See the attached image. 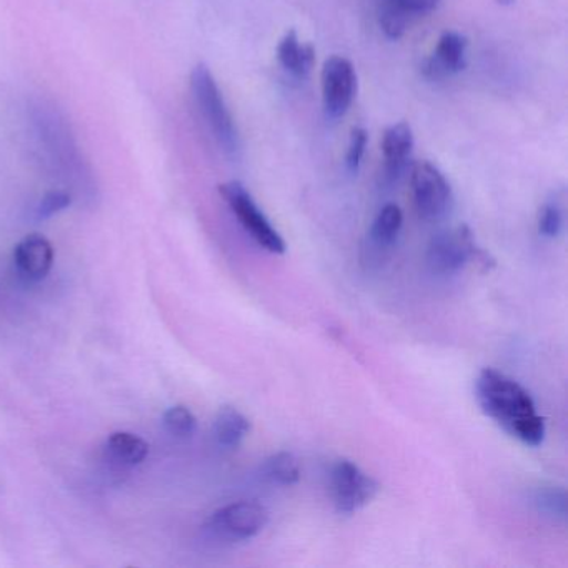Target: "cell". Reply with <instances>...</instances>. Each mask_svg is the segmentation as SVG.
Segmentation results:
<instances>
[{"mask_svg": "<svg viewBox=\"0 0 568 568\" xmlns=\"http://www.w3.org/2000/svg\"><path fill=\"white\" fill-rule=\"evenodd\" d=\"M277 58L285 71L295 78H305L314 68L315 49L311 44H301L297 32L288 31L278 44Z\"/></svg>", "mask_w": 568, "mask_h": 568, "instance_id": "7c38bea8", "label": "cell"}, {"mask_svg": "<svg viewBox=\"0 0 568 568\" xmlns=\"http://www.w3.org/2000/svg\"><path fill=\"white\" fill-rule=\"evenodd\" d=\"M412 187L415 205L425 221L445 217L452 204V191L447 179L430 162H417L412 169Z\"/></svg>", "mask_w": 568, "mask_h": 568, "instance_id": "ba28073f", "label": "cell"}, {"mask_svg": "<svg viewBox=\"0 0 568 568\" xmlns=\"http://www.w3.org/2000/svg\"><path fill=\"white\" fill-rule=\"evenodd\" d=\"M251 432V422L234 407H222L214 422V437L221 447L234 450Z\"/></svg>", "mask_w": 568, "mask_h": 568, "instance_id": "4fadbf2b", "label": "cell"}, {"mask_svg": "<svg viewBox=\"0 0 568 568\" xmlns=\"http://www.w3.org/2000/svg\"><path fill=\"white\" fill-rule=\"evenodd\" d=\"M357 92V74L348 59L335 55L322 69V99L327 119L344 118Z\"/></svg>", "mask_w": 568, "mask_h": 568, "instance_id": "52a82bcc", "label": "cell"}, {"mask_svg": "<svg viewBox=\"0 0 568 568\" xmlns=\"http://www.w3.org/2000/svg\"><path fill=\"white\" fill-rule=\"evenodd\" d=\"M164 425L172 437L191 438L197 430L194 414L184 405H175L164 414Z\"/></svg>", "mask_w": 568, "mask_h": 568, "instance_id": "d6986e66", "label": "cell"}, {"mask_svg": "<svg viewBox=\"0 0 568 568\" xmlns=\"http://www.w3.org/2000/svg\"><path fill=\"white\" fill-rule=\"evenodd\" d=\"M535 507L545 517L564 521L567 518V494L564 488H538L534 497Z\"/></svg>", "mask_w": 568, "mask_h": 568, "instance_id": "ac0fdd59", "label": "cell"}, {"mask_svg": "<svg viewBox=\"0 0 568 568\" xmlns=\"http://www.w3.org/2000/svg\"><path fill=\"white\" fill-rule=\"evenodd\" d=\"M262 475L272 484L294 485L301 480V464L294 454L278 452L262 464Z\"/></svg>", "mask_w": 568, "mask_h": 568, "instance_id": "2e32d148", "label": "cell"}, {"mask_svg": "<svg viewBox=\"0 0 568 568\" xmlns=\"http://www.w3.org/2000/svg\"><path fill=\"white\" fill-rule=\"evenodd\" d=\"M412 16L395 4L394 0H382L378 8V24L387 38L400 39L407 32Z\"/></svg>", "mask_w": 568, "mask_h": 568, "instance_id": "e0dca14e", "label": "cell"}, {"mask_svg": "<svg viewBox=\"0 0 568 568\" xmlns=\"http://www.w3.org/2000/svg\"><path fill=\"white\" fill-rule=\"evenodd\" d=\"M395 4L400 6L408 14H428L435 11L440 4L442 0H394Z\"/></svg>", "mask_w": 568, "mask_h": 568, "instance_id": "603a6c76", "label": "cell"}, {"mask_svg": "<svg viewBox=\"0 0 568 568\" xmlns=\"http://www.w3.org/2000/svg\"><path fill=\"white\" fill-rule=\"evenodd\" d=\"M468 41L458 32H444L438 41L437 51L422 65L425 78L440 81L447 75L457 74L467 68Z\"/></svg>", "mask_w": 568, "mask_h": 568, "instance_id": "9c48e42d", "label": "cell"}, {"mask_svg": "<svg viewBox=\"0 0 568 568\" xmlns=\"http://www.w3.org/2000/svg\"><path fill=\"white\" fill-rule=\"evenodd\" d=\"M72 199L68 192L64 191H52L42 197V201L38 205V217L49 219L52 215L59 214V212L65 211L71 205Z\"/></svg>", "mask_w": 568, "mask_h": 568, "instance_id": "7402d4cb", "label": "cell"}, {"mask_svg": "<svg viewBox=\"0 0 568 568\" xmlns=\"http://www.w3.org/2000/svg\"><path fill=\"white\" fill-rule=\"evenodd\" d=\"M538 231L544 237L555 239L564 231V211L557 201L547 202L538 215Z\"/></svg>", "mask_w": 568, "mask_h": 568, "instance_id": "ffe728a7", "label": "cell"}, {"mask_svg": "<svg viewBox=\"0 0 568 568\" xmlns=\"http://www.w3.org/2000/svg\"><path fill=\"white\" fill-rule=\"evenodd\" d=\"M427 262L435 274L442 275L457 274L468 262H475L484 271H490L495 264L490 255L478 247L467 225L435 235L428 245Z\"/></svg>", "mask_w": 568, "mask_h": 568, "instance_id": "3957f363", "label": "cell"}, {"mask_svg": "<svg viewBox=\"0 0 568 568\" xmlns=\"http://www.w3.org/2000/svg\"><path fill=\"white\" fill-rule=\"evenodd\" d=\"M192 95L195 104L204 118L205 124L211 129L212 135L217 141L219 148L225 154L235 158L241 151L237 128L231 111L225 104L224 95L212 75L211 69L205 64H199L191 75Z\"/></svg>", "mask_w": 568, "mask_h": 568, "instance_id": "7a4b0ae2", "label": "cell"}, {"mask_svg": "<svg viewBox=\"0 0 568 568\" xmlns=\"http://www.w3.org/2000/svg\"><path fill=\"white\" fill-rule=\"evenodd\" d=\"M267 524V508L254 501H237L214 511L209 530L222 540L245 541L257 537Z\"/></svg>", "mask_w": 568, "mask_h": 568, "instance_id": "5b68a950", "label": "cell"}, {"mask_svg": "<svg viewBox=\"0 0 568 568\" xmlns=\"http://www.w3.org/2000/svg\"><path fill=\"white\" fill-rule=\"evenodd\" d=\"M105 452H108L109 458L118 462L119 465L134 467L148 458L149 444L144 438L131 434V432H115L108 438Z\"/></svg>", "mask_w": 568, "mask_h": 568, "instance_id": "5bb4252c", "label": "cell"}, {"mask_svg": "<svg viewBox=\"0 0 568 568\" xmlns=\"http://www.w3.org/2000/svg\"><path fill=\"white\" fill-rule=\"evenodd\" d=\"M478 405L508 434L530 447L545 438V422L535 410L530 394L501 372L484 368L475 382Z\"/></svg>", "mask_w": 568, "mask_h": 568, "instance_id": "6da1fadb", "label": "cell"}, {"mask_svg": "<svg viewBox=\"0 0 568 568\" xmlns=\"http://www.w3.org/2000/svg\"><path fill=\"white\" fill-rule=\"evenodd\" d=\"M497 2L500 6H511L514 4L515 0H497Z\"/></svg>", "mask_w": 568, "mask_h": 568, "instance_id": "cb8c5ba5", "label": "cell"}, {"mask_svg": "<svg viewBox=\"0 0 568 568\" xmlns=\"http://www.w3.org/2000/svg\"><path fill=\"white\" fill-rule=\"evenodd\" d=\"M402 222H404V215H402L398 205L388 204L378 212L375 217L374 224L371 229V242L377 248L390 247L394 244L397 235L400 234Z\"/></svg>", "mask_w": 568, "mask_h": 568, "instance_id": "9a60e30c", "label": "cell"}, {"mask_svg": "<svg viewBox=\"0 0 568 568\" xmlns=\"http://www.w3.org/2000/svg\"><path fill=\"white\" fill-rule=\"evenodd\" d=\"M368 135L362 128L352 129L351 142H348L347 158L345 164L351 172H357L361 168L362 158L367 148Z\"/></svg>", "mask_w": 568, "mask_h": 568, "instance_id": "44dd1931", "label": "cell"}, {"mask_svg": "<svg viewBox=\"0 0 568 568\" xmlns=\"http://www.w3.org/2000/svg\"><path fill=\"white\" fill-rule=\"evenodd\" d=\"M224 201L227 202L231 211L234 212L237 221L241 222L242 227L245 229L248 235L272 254H284L285 242L277 231L272 227L268 219L265 217L264 212L255 204L252 195L248 194L247 189L241 182L232 181L227 184H222L219 187Z\"/></svg>", "mask_w": 568, "mask_h": 568, "instance_id": "277c9868", "label": "cell"}, {"mask_svg": "<svg viewBox=\"0 0 568 568\" xmlns=\"http://www.w3.org/2000/svg\"><path fill=\"white\" fill-rule=\"evenodd\" d=\"M412 149H414V134L407 122H398L385 131L382 151L387 162V174L392 179L398 178L405 171Z\"/></svg>", "mask_w": 568, "mask_h": 568, "instance_id": "8fae6325", "label": "cell"}, {"mask_svg": "<svg viewBox=\"0 0 568 568\" xmlns=\"http://www.w3.org/2000/svg\"><path fill=\"white\" fill-rule=\"evenodd\" d=\"M331 490L337 510L341 514H354L365 507L378 494L381 487L354 462L342 458L332 467Z\"/></svg>", "mask_w": 568, "mask_h": 568, "instance_id": "8992f818", "label": "cell"}, {"mask_svg": "<svg viewBox=\"0 0 568 568\" xmlns=\"http://www.w3.org/2000/svg\"><path fill=\"white\" fill-rule=\"evenodd\" d=\"M14 261L26 278L42 281L48 277L54 264V247L42 235L31 234L19 242L14 251Z\"/></svg>", "mask_w": 568, "mask_h": 568, "instance_id": "30bf717a", "label": "cell"}]
</instances>
